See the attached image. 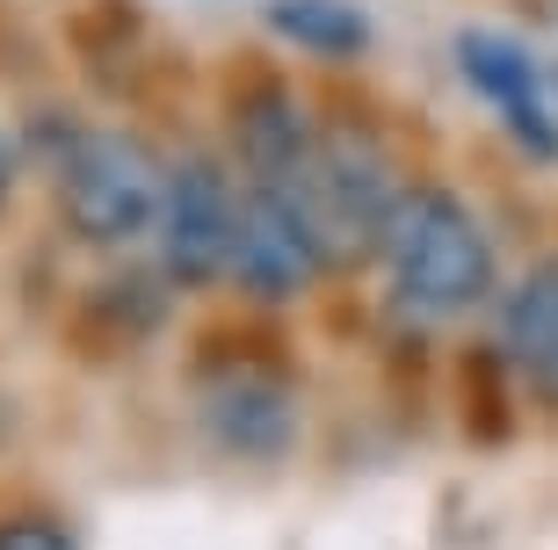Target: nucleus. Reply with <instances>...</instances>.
Returning a JSON list of instances; mask_svg holds the SVG:
<instances>
[{
	"label": "nucleus",
	"instance_id": "10",
	"mask_svg": "<svg viewBox=\"0 0 558 550\" xmlns=\"http://www.w3.org/2000/svg\"><path fill=\"white\" fill-rule=\"evenodd\" d=\"M269 29L305 59H355L371 44V15L355 0H269Z\"/></svg>",
	"mask_w": 558,
	"mask_h": 550
},
{
	"label": "nucleus",
	"instance_id": "7",
	"mask_svg": "<svg viewBox=\"0 0 558 550\" xmlns=\"http://www.w3.org/2000/svg\"><path fill=\"white\" fill-rule=\"evenodd\" d=\"M204 406V428L226 456H283L290 435H298V391L276 363H226L218 377H204L196 391Z\"/></svg>",
	"mask_w": 558,
	"mask_h": 550
},
{
	"label": "nucleus",
	"instance_id": "6",
	"mask_svg": "<svg viewBox=\"0 0 558 550\" xmlns=\"http://www.w3.org/2000/svg\"><path fill=\"white\" fill-rule=\"evenodd\" d=\"M312 145H319V117L305 109V95L283 81H247L232 95V174L254 188L290 196V182L305 174Z\"/></svg>",
	"mask_w": 558,
	"mask_h": 550
},
{
	"label": "nucleus",
	"instance_id": "5",
	"mask_svg": "<svg viewBox=\"0 0 558 550\" xmlns=\"http://www.w3.org/2000/svg\"><path fill=\"white\" fill-rule=\"evenodd\" d=\"M327 276L319 246H312L305 218L290 210V196L240 182V224H232V276L226 283L254 305H298Z\"/></svg>",
	"mask_w": 558,
	"mask_h": 550
},
{
	"label": "nucleus",
	"instance_id": "12",
	"mask_svg": "<svg viewBox=\"0 0 558 550\" xmlns=\"http://www.w3.org/2000/svg\"><path fill=\"white\" fill-rule=\"evenodd\" d=\"M0 196H8V145H0Z\"/></svg>",
	"mask_w": 558,
	"mask_h": 550
},
{
	"label": "nucleus",
	"instance_id": "2",
	"mask_svg": "<svg viewBox=\"0 0 558 550\" xmlns=\"http://www.w3.org/2000/svg\"><path fill=\"white\" fill-rule=\"evenodd\" d=\"M407 167L392 160V145L377 138L363 117H327L319 123V145H312L305 174L290 182V210L305 218L319 261L333 268H355V261H377V246L392 232L399 204H407Z\"/></svg>",
	"mask_w": 558,
	"mask_h": 550
},
{
	"label": "nucleus",
	"instance_id": "8",
	"mask_svg": "<svg viewBox=\"0 0 558 550\" xmlns=\"http://www.w3.org/2000/svg\"><path fill=\"white\" fill-rule=\"evenodd\" d=\"M457 73L500 109V123L515 131V145H530L537 160H558V117L544 102V81L530 51L515 37H494V29H464L457 37Z\"/></svg>",
	"mask_w": 558,
	"mask_h": 550
},
{
	"label": "nucleus",
	"instance_id": "4",
	"mask_svg": "<svg viewBox=\"0 0 558 550\" xmlns=\"http://www.w3.org/2000/svg\"><path fill=\"white\" fill-rule=\"evenodd\" d=\"M232 224H240V174L210 152L167 160V196L153 224V261L167 290H218L232 276Z\"/></svg>",
	"mask_w": 558,
	"mask_h": 550
},
{
	"label": "nucleus",
	"instance_id": "1",
	"mask_svg": "<svg viewBox=\"0 0 558 550\" xmlns=\"http://www.w3.org/2000/svg\"><path fill=\"white\" fill-rule=\"evenodd\" d=\"M377 268H385L392 311L414 319V327H457V319H472V311H486L500 297L494 232H486V218L442 182L407 188L392 232L377 246Z\"/></svg>",
	"mask_w": 558,
	"mask_h": 550
},
{
	"label": "nucleus",
	"instance_id": "11",
	"mask_svg": "<svg viewBox=\"0 0 558 550\" xmlns=\"http://www.w3.org/2000/svg\"><path fill=\"white\" fill-rule=\"evenodd\" d=\"M0 550H81L59 514H8L0 522Z\"/></svg>",
	"mask_w": 558,
	"mask_h": 550
},
{
	"label": "nucleus",
	"instance_id": "3",
	"mask_svg": "<svg viewBox=\"0 0 558 550\" xmlns=\"http://www.w3.org/2000/svg\"><path fill=\"white\" fill-rule=\"evenodd\" d=\"M160 196H167V160L138 131L95 123L73 131L59 152V218L73 224V240L87 246H145L160 224Z\"/></svg>",
	"mask_w": 558,
	"mask_h": 550
},
{
	"label": "nucleus",
	"instance_id": "9",
	"mask_svg": "<svg viewBox=\"0 0 558 550\" xmlns=\"http://www.w3.org/2000/svg\"><path fill=\"white\" fill-rule=\"evenodd\" d=\"M494 355L515 369V384L558 399V254L530 261V276L494 297Z\"/></svg>",
	"mask_w": 558,
	"mask_h": 550
}]
</instances>
